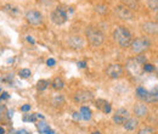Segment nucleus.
Segmentation results:
<instances>
[{
	"instance_id": "nucleus-1",
	"label": "nucleus",
	"mask_w": 158,
	"mask_h": 134,
	"mask_svg": "<svg viewBox=\"0 0 158 134\" xmlns=\"http://www.w3.org/2000/svg\"><path fill=\"white\" fill-rule=\"evenodd\" d=\"M113 39L120 48L127 49L130 46V44L133 41V36L129 32V29H127L123 26H119L113 31Z\"/></svg>"
},
{
	"instance_id": "nucleus-16",
	"label": "nucleus",
	"mask_w": 158,
	"mask_h": 134,
	"mask_svg": "<svg viewBox=\"0 0 158 134\" xmlns=\"http://www.w3.org/2000/svg\"><path fill=\"white\" fill-rule=\"evenodd\" d=\"M158 101V84L150 92H147V96L145 99V102H157Z\"/></svg>"
},
{
	"instance_id": "nucleus-9",
	"label": "nucleus",
	"mask_w": 158,
	"mask_h": 134,
	"mask_svg": "<svg viewBox=\"0 0 158 134\" xmlns=\"http://www.w3.org/2000/svg\"><path fill=\"white\" fill-rule=\"evenodd\" d=\"M130 117L129 115V112H128V110H125V109H119L116 111V114L113 115V122L116 123V124H124L125 122H127V119Z\"/></svg>"
},
{
	"instance_id": "nucleus-7",
	"label": "nucleus",
	"mask_w": 158,
	"mask_h": 134,
	"mask_svg": "<svg viewBox=\"0 0 158 134\" xmlns=\"http://www.w3.org/2000/svg\"><path fill=\"white\" fill-rule=\"evenodd\" d=\"M123 66L119 65V63H111L107 68H106V75L107 77L112 78V79H117L119 77L123 76Z\"/></svg>"
},
{
	"instance_id": "nucleus-24",
	"label": "nucleus",
	"mask_w": 158,
	"mask_h": 134,
	"mask_svg": "<svg viewBox=\"0 0 158 134\" xmlns=\"http://www.w3.org/2000/svg\"><path fill=\"white\" fill-rule=\"evenodd\" d=\"M19 76L21 78H23V79H27V78H29V77L32 76V72H31L29 68H22V70H20V72H19Z\"/></svg>"
},
{
	"instance_id": "nucleus-28",
	"label": "nucleus",
	"mask_w": 158,
	"mask_h": 134,
	"mask_svg": "<svg viewBox=\"0 0 158 134\" xmlns=\"http://www.w3.org/2000/svg\"><path fill=\"white\" fill-rule=\"evenodd\" d=\"M142 71H145V72H153L155 71V66L151 65V63H145L142 66Z\"/></svg>"
},
{
	"instance_id": "nucleus-2",
	"label": "nucleus",
	"mask_w": 158,
	"mask_h": 134,
	"mask_svg": "<svg viewBox=\"0 0 158 134\" xmlns=\"http://www.w3.org/2000/svg\"><path fill=\"white\" fill-rule=\"evenodd\" d=\"M85 36H86V39H88L89 44L91 46H95V48L102 45V43L105 40L103 33L100 29L95 28V27H88L86 31H85Z\"/></svg>"
},
{
	"instance_id": "nucleus-19",
	"label": "nucleus",
	"mask_w": 158,
	"mask_h": 134,
	"mask_svg": "<svg viewBox=\"0 0 158 134\" xmlns=\"http://www.w3.org/2000/svg\"><path fill=\"white\" fill-rule=\"evenodd\" d=\"M123 5L127 6L128 9H130L131 11L133 10H138L140 7V4H139V0H122Z\"/></svg>"
},
{
	"instance_id": "nucleus-15",
	"label": "nucleus",
	"mask_w": 158,
	"mask_h": 134,
	"mask_svg": "<svg viewBox=\"0 0 158 134\" xmlns=\"http://www.w3.org/2000/svg\"><path fill=\"white\" fill-rule=\"evenodd\" d=\"M96 107L100 109L103 114H110L111 112V110H112V107H111V104L110 102H107L106 100H102V99H99L96 102Z\"/></svg>"
},
{
	"instance_id": "nucleus-20",
	"label": "nucleus",
	"mask_w": 158,
	"mask_h": 134,
	"mask_svg": "<svg viewBox=\"0 0 158 134\" xmlns=\"http://www.w3.org/2000/svg\"><path fill=\"white\" fill-rule=\"evenodd\" d=\"M51 85H52V88H54L55 90H61V89H63V87H64V80H63L61 77H56V78L52 80Z\"/></svg>"
},
{
	"instance_id": "nucleus-30",
	"label": "nucleus",
	"mask_w": 158,
	"mask_h": 134,
	"mask_svg": "<svg viewBox=\"0 0 158 134\" xmlns=\"http://www.w3.org/2000/svg\"><path fill=\"white\" fill-rule=\"evenodd\" d=\"M99 14H105L108 9H107V6H105V5H99V6H96V9H95Z\"/></svg>"
},
{
	"instance_id": "nucleus-34",
	"label": "nucleus",
	"mask_w": 158,
	"mask_h": 134,
	"mask_svg": "<svg viewBox=\"0 0 158 134\" xmlns=\"http://www.w3.org/2000/svg\"><path fill=\"white\" fill-rule=\"evenodd\" d=\"M10 97V95H9V93H6V92H4L2 94H1V96H0V99H4V100H6V99H9Z\"/></svg>"
},
{
	"instance_id": "nucleus-6",
	"label": "nucleus",
	"mask_w": 158,
	"mask_h": 134,
	"mask_svg": "<svg viewBox=\"0 0 158 134\" xmlns=\"http://www.w3.org/2000/svg\"><path fill=\"white\" fill-rule=\"evenodd\" d=\"M114 12H116V15L118 16L119 19H124V21H130V19H134V12L130 9H128L127 6H124L123 4L117 5L114 7Z\"/></svg>"
},
{
	"instance_id": "nucleus-27",
	"label": "nucleus",
	"mask_w": 158,
	"mask_h": 134,
	"mask_svg": "<svg viewBox=\"0 0 158 134\" xmlns=\"http://www.w3.org/2000/svg\"><path fill=\"white\" fill-rule=\"evenodd\" d=\"M23 121L24 122H35L37 121V114H33V115H26L23 117Z\"/></svg>"
},
{
	"instance_id": "nucleus-14",
	"label": "nucleus",
	"mask_w": 158,
	"mask_h": 134,
	"mask_svg": "<svg viewBox=\"0 0 158 134\" xmlns=\"http://www.w3.org/2000/svg\"><path fill=\"white\" fill-rule=\"evenodd\" d=\"M147 114H148V109L145 104L139 102L134 106V115L136 117H145V116H147Z\"/></svg>"
},
{
	"instance_id": "nucleus-29",
	"label": "nucleus",
	"mask_w": 158,
	"mask_h": 134,
	"mask_svg": "<svg viewBox=\"0 0 158 134\" xmlns=\"http://www.w3.org/2000/svg\"><path fill=\"white\" fill-rule=\"evenodd\" d=\"M52 104L55 105V106H60V105H62L63 104V97L61 95L56 96L55 99H54V101H52Z\"/></svg>"
},
{
	"instance_id": "nucleus-8",
	"label": "nucleus",
	"mask_w": 158,
	"mask_h": 134,
	"mask_svg": "<svg viewBox=\"0 0 158 134\" xmlns=\"http://www.w3.org/2000/svg\"><path fill=\"white\" fill-rule=\"evenodd\" d=\"M26 19L32 26H39L43 23V15L37 10H31L26 14Z\"/></svg>"
},
{
	"instance_id": "nucleus-33",
	"label": "nucleus",
	"mask_w": 158,
	"mask_h": 134,
	"mask_svg": "<svg viewBox=\"0 0 158 134\" xmlns=\"http://www.w3.org/2000/svg\"><path fill=\"white\" fill-rule=\"evenodd\" d=\"M15 134H31L28 131H26V129H20V131H16Z\"/></svg>"
},
{
	"instance_id": "nucleus-25",
	"label": "nucleus",
	"mask_w": 158,
	"mask_h": 134,
	"mask_svg": "<svg viewBox=\"0 0 158 134\" xmlns=\"http://www.w3.org/2000/svg\"><path fill=\"white\" fill-rule=\"evenodd\" d=\"M138 134H155V129L152 127H143L139 129Z\"/></svg>"
},
{
	"instance_id": "nucleus-10",
	"label": "nucleus",
	"mask_w": 158,
	"mask_h": 134,
	"mask_svg": "<svg viewBox=\"0 0 158 134\" xmlns=\"http://www.w3.org/2000/svg\"><path fill=\"white\" fill-rule=\"evenodd\" d=\"M127 68L129 70V72L133 76H140V73L142 72V65L140 62H138L136 58L129 60L128 63H127Z\"/></svg>"
},
{
	"instance_id": "nucleus-36",
	"label": "nucleus",
	"mask_w": 158,
	"mask_h": 134,
	"mask_svg": "<svg viewBox=\"0 0 158 134\" xmlns=\"http://www.w3.org/2000/svg\"><path fill=\"white\" fill-rule=\"evenodd\" d=\"M27 40H28V41H29L31 44H34V43H35V41H34V39L32 38L31 36H28V37H27Z\"/></svg>"
},
{
	"instance_id": "nucleus-37",
	"label": "nucleus",
	"mask_w": 158,
	"mask_h": 134,
	"mask_svg": "<svg viewBox=\"0 0 158 134\" xmlns=\"http://www.w3.org/2000/svg\"><path fill=\"white\" fill-rule=\"evenodd\" d=\"M0 134H5V129L2 127H0Z\"/></svg>"
},
{
	"instance_id": "nucleus-17",
	"label": "nucleus",
	"mask_w": 158,
	"mask_h": 134,
	"mask_svg": "<svg viewBox=\"0 0 158 134\" xmlns=\"http://www.w3.org/2000/svg\"><path fill=\"white\" fill-rule=\"evenodd\" d=\"M37 129H38L39 133H41V134H55V132L49 127V124L45 123L44 121L37 123Z\"/></svg>"
},
{
	"instance_id": "nucleus-38",
	"label": "nucleus",
	"mask_w": 158,
	"mask_h": 134,
	"mask_svg": "<svg viewBox=\"0 0 158 134\" xmlns=\"http://www.w3.org/2000/svg\"><path fill=\"white\" fill-rule=\"evenodd\" d=\"M93 134H101V133H100V132H94Z\"/></svg>"
},
{
	"instance_id": "nucleus-4",
	"label": "nucleus",
	"mask_w": 158,
	"mask_h": 134,
	"mask_svg": "<svg viewBox=\"0 0 158 134\" xmlns=\"http://www.w3.org/2000/svg\"><path fill=\"white\" fill-rule=\"evenodd\" d=\"M51 21L55 23V24H63L66 21H67V12H66V9L63 6H59L56 7L52 12H51V16H50Z\"/></svg>"
},
{
	"instance_id": "nucleus-3",
	"label": "nucleus",
	"mask_w": 158,
	"mask_h": 134,
	"mask_svg": "<svg viewBox=\"0 0 158 134\" xmlns=\"http://www.w3.org/2000/svg\"><path fill=\"white\" fill-rule=\"evenodd\" d=\"M148 46H150V40L146 38H138L133 40L130 44L131 51L134 54H142L143 51H146L148 49Z\"/></svg>"
},
{
	"instance_id": "nucleus-22",
	"label": "nucleus",
	"mask_w": 158,
	"mask_h": 134,
	"mask_svg": "<svg viewBox=\"0 0 158 134\" xmlns=\"http://www.w3.org/2000/svg\"><path fill=\"white\" fill-rule=\"evenodd\" d=\"M147 92H148V90H146L145 88L139 87V88H136V90H135V95H136V97H138L139 100L145 101V99H146V96H147Z\"/></svg>"
},
{
	"instance_id": "nucleus-5",
	"label": "nucleus",
	"mask_w": 158,
	"mask_h": 134,
	"mask_svg": "<svg viewBox=\"0 0 158 134\" xmlns=\"http://www.w3.org/2000/svg\"><path fill=\"white\" fill-rule=\"evenodd\" d=\"M73 99H74V101L78 102V104H85V102H88V101H91V100L94 99V95H93V93H91L90 90H88V89H79V90H77V92L74 93Z\"/></svg>"
},
{
	"instance_id": "nucleus-13",
	"label": "nucleus",
	"mask_w": 158,
	"mask_h": 134,
	"mask_svg": "<svg viewBox=\"0 0 158 134\" xmlns=\"http://www.w3.org/2000/svg\"><path fill=\"white\" fill-rule=\"evenodd\" d=\"M4 11L7 14V15H10L11 17H20L21 15V10L19 6H16V5H14V4H6L5 6H4Z\"/></svg>"
},
{
	"instance_id": "nucleus-26",
	"label": "nucleus",
	"mask_w": 158,
	"mask_h": 134,
	"mask_svg": "<svg viewBox=\"0 0 158 134\" xmlns=\"http://www.w3.org/2000/svg\"><path fill=\"white\" fill-rule=\"evenodd\" d=\"M147 5L152 11L158 10V0H147Z\"/></svg>"
},
{
	"instance_id": "nucleus-12",
	"label": "nucleus",
	"mask_w": 158,
	"mask_h": 134,
	"mask_svg": "<svg viewBox=\"0 0 158 134\" xmlns=\"http://www.w3.org/2000/svg\"><path fill=\"white\" fill-rule=\"evenodd\" d=\"M68 44H69V46L72 49L80 50V49L84 48V39L81 37H79V36H73V37H71L68 39Z\"/></svg>"
},
{
	"instance_id": "nucleus-31",
	"label": "nucleus",
	"mask_w": 158,
	"mask_h": 134,
	"mask_svg": "<svg viewBox=\"0 0 158 134\" xmlns=\"http://www.w3.org/2000/svg\"><path fill=\"white\" fill-rule=\"evenodd\" d=\"M31 110V105H28V104H26V105H23L22 107H21V111L22 112H27V111H29Z\"/></svg>"
},
{
	"instance_id": "nucleus-32",
	"label": "nucleus",
	"mask_w": 158,
	"mask_h": 134,
	"mask_svg": "<svg viewBox=\"0 0 158 134\" xmlns=\"http://www.w3.org/2000/svg\"><path fill=\"white\" fill-rule=\"evenodd\" d=\"M55 63H56V61H55L54 58H49V60L46 61V65H48V66H50V67L55 66Z\"/></svg>"
},
{
	"instance_id": "nucleus-35",
	"label": "nucleus",
	"mask_w": 158,
	"mask_h": 134,
	"mask_svg": "<svg viewBox=\"0 0 158 134\" xmlns=\"http://www.w3.org/2000/svg\"><path fill=\"white\" fill-rule=\"evenodd\" d=\"M78 66L80 68H84L85 66H86V62L85 61H81V62H78Z\"/></svg>"
},
{
	"instance_id": "nucleus-23",
	"label": "nucleus",
	"mask_w": 158,
	"mask_h": 134,
	"mask_svg": "<svg viewBox=\"0 0 158 134\" xmlns=\"http://www.w3.org/2000/svg\"><path fill=\"white\" fill-rule=\"evenodd\" d=\"M49 84H50L49 80H46V79H40V80H38V83H37V89H38V90H45Z\"/></svg>"
},
{
	"instance_id": "nucleus-18",
	"label": "nucleus",
	"mask_w": 158,
	"mask_h": 134,
	"mask_svg": "<svg viewBox=\"0 0 158 134\" xmlns=\"http://www.w3.org/2000/svg\"><path fill=\"white\" fill-rule=\"evenodd\" d=\"M138 124H139L138 118H135V117H129V118L127 119V122H125L123 126H124V128H125L127 131H134V129L138 127Z\"/></svg>"
},
{
	"instance_id": "nucleus-21",
	"label": "nucleus",
	"mask_w": 158,
	"mask_h": 134,
	"mask_svg": "<svg viewBox=\"0 0 158 134\" xmlns=\"http://www.w3.org/2000/svg\"><path fill=\"white\" fill-rule=\"evenodd\" d=\"M79 114H80V117L83 119H85V121H89L91 118V110L89 107H86V106H83L80 109V112Z\"/></svg>"
},
{
	"instance_id": "nucleus-39",
	"label": "nucleus",
	"mask_w": 158,
	"mask_h": 134,
	"mask_svg": "<svg viewBox=\"0 0 158 134\" xmlns=\"http://www.w3.org/2000/svg\"><path fill=\"white\" fill-rule=\"evenodd\" d=\"M0 92H1V88H0Z\"/></svg>"
},
{
	"instance_id": "nucleus-11",
	"label": "nucleus",
	"mask_w": 158,
	"mask_h": 134,
	"mask_svg": "<svg viewBox=\"0 0 158 134\" xmlns=\"http://www.w3.org/2000/svg\"><path fill=\"white\" fill-rule=\"evenodd\" d=\"M141 29L147 33V34H151V36H155L158 34V23L157 22H152V21H147V22H143L141 24Z\"/></svg>"
}]
</instances>
